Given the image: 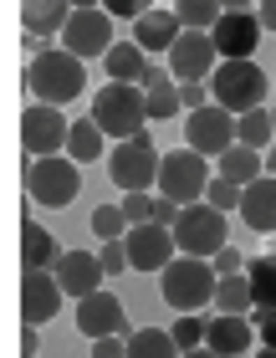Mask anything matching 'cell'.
<instances>
[{"label":"cell","instance_id":"6da1fadb","mask_svg":"<svg viewBox=\"0 0 276 358\" xmlns=\"http://www.w3.org/2000/svg\"><path fill=\"white\" fill-rule=\"evenodd\" d=\"M26 87L36 92V103L61 108V103H72V97L87 87V72H82V62H77L72 52H61V46H46L41 57H31Z\"/></svg>","mask_w":276,"mask_h":358},{"label":"cell","instance_id":"7a4b0ae2","mask_svg":"<svg viewBox=\"0 0 276 358\" xmlns=\"http://www.w3.org/2000/svg\"><path fill=\"white\" fill-rule=\"evenodd\" d=\"M92 123L103 128V134H112L118 143H128V138L143 134V123H149V97H143V87H133V83H108L92 97Z\"/></svg>","mask_w":276,"mask_h":358},{"label":"cell","instance_id":"3957f363","mask_svg":"<svg viewBox=\"0 0 276 358\" xmlns=\"http://www.w3.org/2000/svg\"><path fill=\"white\" fill-rule=\"evenodd\" d=\"M215 287H220V276L200 256H174L164 276H159V292H164V302L174 313H200L205 302H215Z\"/></svg>","mask_w":276,"mask_h":358},{"label":"cell","instance_id":"277c9868","mask_svg":"<svg viewBox=\"0 0 276 358\" xmlns=\"http://www.w3.org/2000/svg\"><path fill=\"white\" fill-rule=\"evenodd\" d=\"M266 97V77L256 62H220L215 77H210V103L225 108V113H256Z\"/></svg>","mask_w":276,"mask_h":358},{"label":"cell","instance_id":"5b68a950","mask_svg":"<svg viewBox=\"0 0 276 358\" xmlns=\"http://www.w3.org/2000/svg\"><path fill=\"white\" fill-rule=\"evenodd\" d=\"M159 164H164V154L154 149L149 134L128 138V143H118V149L108 154V174H112V185L123 194H143L149 185H159Z\"/></svg>","mask_w":276,"mask_h":358},{"label":"cell","instance_id":"8992f818","mask_svg":"<svg viewBox=\"0 0 276 358\" xmlns=\"http://www.w3.org/2000/svg\"><path fill=\"white\" fill-rule=\"evenodd\" d=\"M26 189H31V200H36V205L61 210V205H72L77 194H82V169H77L67 154H57V159H31Z\"/></svg>","mask_w":276,"mask_h":358},{"label":"cell","instance_id":"52a82bcc","mask_svg":"<svg viewBox=\"0 0 276 358\" xmlns=\"http://www.w3.org/2000/svg\"><path fill=\"white\" fill-rule=\"evenodd\" d=\"M210 189V164L205 154L194 149H180V154H164V164H159V194H169L174 205H200Z\"/></svg>","mask_w":276,"mask_h":358},{"label":"cell","instance_id":"ba28073f","mask_svg":"<svg viewBox=\"0 0 276 358\" xmlns=\"http://www.w3.org/2000/svg\"><path fill=\"white\" fill-rule=\"evenodd\" d=\"M174 246H180L184 256H220L225 251V215L215 205H184L180 210V225H174Z\"/></svg>","mask_w":276,"mask_h":358},{"label":"cell","instance_id":"9c48e42d","mask_svg":"<svg viewBox=\"0 0 276 358\" xmlns=\"http://www.w3.org/2000/svg\"><path fill=\"white\" fill-rule=\"evenodd\" d=\"M112 46H118V41H112V15L103 6H77L67 31H61V52H72L77 62H87V57H108Z\"/></svg>","mask_w":276,"mask_h":358},{"label":"cell","instance_id":"30bf717a","mask_svg":"<svg viewBox=\"0 0 276 358\" xmlns=\"http://www.w3.org/2000/svg\"><path fill=\"white\" fill-rule=\"evenodd\" d=\"M67 138H72V123L61 118L57 108L31 103V108L21 113V143H26V154H36V159H57V154H67Z\"/></svg>","mask_w":276,"mask_h":358},{"label":"cell","instance_id":"8fae6325","mask_svg":"<svg viewBox=\"0 0 276 358\" xmlns=\"http://www.w3.org/2000/svg\"><path fill=\"white\" fill-rule=\"evenodd\" d=\"M184 138H189L194 154H205V159L215 154V159H225V154L240 143V138H235V113H225V108H215V103L200 108V113H189Z\"/></svg>","mask_w":276,"mask_h":358},{"label":"cell","instance_id":"7c38bea8","mask_svg":"<svg viewBox=\"0 0 276 358\" xmlns=\"http://www.w3.org/2000/svg\"><path fill=\"white\" fill-rule=\"evenodd\" d=\"M215 67H220V57H215L210 31H180V41L169 52V72L180 83H205V77H215Z\"/></svg>","mask_w":276,"mask_h":358},{"label":"cell","instance_id":"4fadbf2b","mask_svg":"<svg viewBox=\"0 0 276 358\" xmlns=\"http://www.w3.org/2000/svg\"><path fill=\"white\" fill-rule=\"evenodd\" d=\"M215 57L220 62H251L256 57V41H261V21L251 10H225L215 21Z\"/></svg>","mask_w":276,"mask_h":358},{"label":"cell","instance_id":"5bb4252c","mask_svg":"<svg viewBox=\"0 0 276 358\" xmlns=\"http://www.w3.org/2000/svg\"><path fill=\"white\" fill-rule=\"evenodd\" d=\"M123 246H128V266L133 271H164L174 262V231L169 225H133V231L123 236Z\"/></svg>","mask_w":276,"mask_h":358},{"label":"cell","instance_id":"9a60e30c","mask_svg":"<svg viewBox=\"0 0 276 358\" xmlns=\"http://www.w3.org/2000/svg\"><path fill=\"white\" fill-rule=\"evenodd\" d=\"M61 282L57 276H46V271H26L21 276V317L31 322V328H41V322H52L57 317V307H61Z\"/></svg>","mask_w":276,"mask_h":358},{"label":"cell","instance_id":"2e32d148","mask_svg":"<svg viewBox=\"0 0 276 358\" xmlns=\"http://www.w3.org/2000/svg\"><path fill=\"white\" fill-rule=\"evenodd\" d=\"M57 282H61V292H67V297H77V302H82V297H92V292H103V256H92V251H67V256H61V262H57Z\"/></svg>","mask_w":276,"mask_h":358},{"label":"cell","instance_id":"e0dca14e","mask_svg":"<svg viewBox=\"0 0 276 358\" xmlns=\"http://www.w3.org/2000/svg\"><path fill=\"white\" fill-rule=\"evenodd\" d=\"M77 328H82L92 343L97 338H123V302L112 292H92V297L77 302Z\"/></svg>","mask_w":276,"mask_h":358},{"label":"cell","instance_id":"ac0fdd59","mask_svg":"<svg viewBox=\"0 0 276 358\" xmlns=\"http://www.w3.org/2000/svg\"><path fill=\"white\" fill-rule=\"evenodd\" d=\"M251 338H256L251 317H225L220 313V317H210V328H205V348L215 358H246Z\"/></svg>","mask_w":276,"mask_h":358},{"label":"cell","instance_id":"d6986e66","mask_svg":"<svg viewBox=\"0 0 276 358\" xmlns=\"http://www.w3.org/2000/svg\"><path fill=\"white\" fill-rule=\"evenodd\" d=\"M240 220L251 225V231H276V174H261L256 185L240 189Z\"/></svg>","mask_w":276,"mask_h":358},{"label":"cell","instance_id":"ffe728a7","mask_svg":"<svg viewBox=\"0 0 276 358\" xmlns=\"http://www.w3.org/2000/svg\"><path fill=\"white\" fill-rule=\"evenodd\" d=\"M61 256H67V251L57 246V236L46 231V225L26 220V231H21V262H26V271H46V266L57 271V262H61Z\"/></svg>","mask_w":276,"mask_h":358},{"label":"cell","instance_id":"44dd1931","mask_svg":"<svg viewBox=\"0 0 276 358\" xmlns=\"http://www.w3.org/2000/svg\"><path fill=\"white\" fill-rule=\"evenodd\" d=\"M72 10L77 6H61V0H26L21 6V26H26V36H52V31H67L72 21Z\"/></svg>","mask_w":276,"mask_h":358},{"label":"cell","instance_id":"7402d4cb","mask_svg":"<svg viewBox=\"0 0 276 358\" xmlns=\"http://www.w3.org/2000/svg\"><path fill=\"white\" fill-rule=\"evenodd\" d=\"M174 31H184L180 21H174V10H149L143 21H133V41L143 46V52H174Z\"/></svg>","mask_w":276,"mask_h":358},{"label":"cell","instance_id":"603a6c76","mask_svg":"<svg viewBox=\"0 0 276 358\" xmlns=\"http://www.w3.org/2000/svg\"><path fill=\"white\" fill-rule=\"evenodd\" d=\"M103 67H108V77L112 83H143V72H149V52H143L138 41H118L112 52L103 57Z\"/></svg>","mask_w":276,"mask_h":358},{"label":"cell","instance_id":"cb8c5ba5","mask_svg":"<svg viewBox=\"0 0 276 358\" xmlns=\"http://www.w3.org/2000/svg\"><path fill=\"white\" fill-rule=\"evenodd\" d=\"M261 174H266L261 154H256V149H246V143H235V149L220 159V179H231V185H240V189H246V185H256Z\"/></svg>","mask_w":276,"mask_h":358},{"label":"cell","instance_id":"d4e9b609","mask_svg":"<svg viewBox=\"0 0 276 358\" xmlns=\"http://www.w3.org/2000/svg\"><path fill=\"white\" fill-rule=\"evenodd\" d=\"M246 282H251V302L261 313H276V256H256L246 266Z\"/></svg>","mask_w":276,"mask_h":358},{"label":"cell","instance_id":"484cf974","mask_svg":"<svg viewBox=\"0 0 276 358\" xmlns=\"http://www.w3.org/2000/svg\"><path fill=\"white\" fill-rule=\"evenodd\" d=\"M128 358H180V343L164 328H138L128 333Z\"/></svg>","mask_w":276,"mask_h":358},{"label":"cell","instance_id":"4316f807","mask_svg":"<svg viewBox=\"0 0 276 358\" xmlns=\"http://www.w3.org/2000/svg\"><path fill=\"white\" fill-rule=\"evenodd\" d=\"M103 128H97L92 118H82V123H72V138H67V159H72V164H92V159L97 154H108L103 149Z\"/></svg>","mask_w":276,"mask_h":358},{"label":"cell","instance_id":"83f0119b","mask_svg":"<svg viewBox=\"0 0 276 358\" xmlns=\"http://www.w3.org/2000/svg\"><path fill=\"white\" fill-rule=\"evenodd\" d=\"M251 282L246 276H220V287H215V313H225V317H246L251 313Z\"/></svg>","mask_w":276,"mask_h":358},{"label":"cell","instance_id":"f1b7e54d","mask_svg":"<svg viewBox=\"0 0 276 358\" xmlns=\"http://www.w3.org/2000/svg\"><path fill=\"white\" fill-rule=\"evenodd\" d=\"M235 138L246 143V149H256V154H261L266 143L276 138V118H271L266 108H256V113H240V118H235Z\"/></svg>","mask_w":276,"mask_h":358},{"label":"cell","instance_id":"f546056e","mask_svg":"<svg viewBox=\"0 0 276 358\" xmlns=\"http://www.w3.org/2000/svg\"><path fill=\"white\" fill-rule=\"evenodd\" d=\"M220 15L225 10H215V0H180V6H174V21L184 31H215Z\"/></svg>","mask_w":276,"mask_h":358},{"label":"cell","instance_id":"4dcf8cb0","mask_svg":"<svg viewBox=\"0 0 276 358\" xmlns=\"http://www.w3.org/2000/svg\"><path fill=\"white\" fill-rule=\"evenodd\" d=\"M92 231L103 236V241H123V236H128L123 205H97V210H92Z\"/></svg>","mask_w":276,"mask_h":358},{"label":"cell","instance_id":"1f68e13d","mask_svg":"<svg viewBox=\"0 0 276 358\" xmlns=\"http://www.w3.org/2000/svg\"><path fill=\"white\" fill-rule=\"evenodd\" d=\"M143 97H149V118H174L184 103H180V87L164 83V87H143Z\"/></svg>","mask_w":276,"mask_h":358},{"label":"cell","instance_id":"d6a6232c","mask_svg":"<svg viewBox=\"0 0 276 358\" xmlns=\"http://www.w3.org/2000/svg\"><path fill=\"white\" fill-rule=\"evenodd\" d=\"M205 328H210L205 317H174V343H180V353L205 348Z\"/></svg>","mask_w":276,"mask_h":358},{"label":"cell","instance_id":"836d02e7","mask_svg":"<svg viewBox=\"0 0 276 358\" xmlns=\"http://www.w3.org/2000/svg\"><path fill=\"white\" fill-rule=\"evenodd\" d=\"M205 205H215L220 210V215H225V210H240V185H231V179H210V189H205Z\"/></svg>","mask_w":276,"mask_h":358},{"label":"cell","instance_id":"e575fe53","mask_svg":"<svg viewBox=\"0 0 276 358\" xmlns=\"http://www.w3.org/2000/svg\"><path fill=\"white\" fill-rule=\"evenodd\" d=\"M123 215H128V231H133V225H149L154 220V200L149 194H123Z\"/></svg>","mask_w":276,"mask_h":358},{"label":"cell","instance_id":"d590c367","mask_svg":"<svg viewBox=\"0 0 276 358\" xmlns=\"http://www.w3.org/2000/svg\"><path fill=\"white\" fill-rule=\"evenodd\" d=\"M97 256H103V271H108V276L133 271V266H128V246H123V241H103V251H97Z\"/></svg>","mask_w":276,"mask_h":358},{"label":"cell","instance_id":"8d00e7d4","mask_svg":"<svg viewBox=\"0 0 276 358\" xmlns=\"http://www.w3.org/2000/svg\"><path fill=\"white\" fill-rule=\"evenodd\" d=\"M154 225H169V231L180 225V205H174L169 194H154Z\"/></svg>","mask_w":276,"mask_h":358},{"label":"cell","instance_id":"74e56055","mask_svg":"<svg viewBox=\"0 0 276 358\" xmlns=\"http://www.w3.org/2000/svg\"><path fill=\"white\" fill-rule=\"evenodd\" d=\"M92 358H128V338H97Z\"/></svg>","mask_w":276,"mask_h":358},{"label":"cell","instance_id":"f35d334b","mask_svg":"<svg viewBox=\"0 0 276 358\" xmlns=\"http://www.w3.org/2000/svg\"><path fill=\"white\" fill-rule=\"evenodd\" d=\"M180 103H184V108H194V113H200V108H210V92H205L200 83H184V87H180Z\"/></svg>","mask_w":276,"mask_h":358},{"label":"cell","instance_id":"ab89813d","mask_svg":"<svg viewBox=\"0 0 276 358\" xmlns=\"http://www.w3.org/2000/svg\"><path fill=\"white\" fill-rule=\"evenodd\" d=\"M256 328H261V348H276V313H261V307H256Z\"/></svg>","mask_w":276,"mask_h":358},{"label":"cell","instance_id":"60d3db41","mask_svg":"<svg viewBox=\"0 0 276 358\" xmlns=\"http://www.w3.org/2000/svg\"><path fill=\"white\" fill-rule=\"evenodd\" d=\"M210 266H215V276H235V271H240V256H235L231 246H225V251H220V256H215Z\"/></svg>","mask_w":276,"mask_h":358},{"label":"cell","instance_id":"b9f144b4","mask_svg":"<svg viewBox=\"0 0 276 358\" xmlns=\"http://www.w3.org/2000/svg\"><path fill=\"white\" fill-rule=\"evenodd\" d=\"M164 83H174V72H169V67H149L138 87H164Z\"/></svg>","mask_w":276,"mask_h":358},{"label":"cell","instance_id":"7bdbcfd3","mask_svg":"<svg viewBox=\"0 0 276 358\" xmlns=\"http://www.w3.org/2000/svg\"><path fill=\"white\" fill-rule=\"evenodd\" d=\"M256 21H261V31H276V0H266V6L256 10Z\"/></svg>","mask_w":276,"mask_h":358},{"label":"cell","instance_id":"ee69618b","mask_svg":"<svg viewBox=\"0 0 276 358\" xmlns=\"http://www.w3.org/2000/svg\"><path fill=\"white\" fill-rule=\"evenodd\" d=\"M21 358H36V328L26 322V333H21Z\"/></svg>","mask_w":276,"mask_h":358},{"label":"cell","instance_id":"f6af8a7d","mask_svg":"<svg viewBox=\"0 0 276 358\" xmlns=\"http://www.w3.org/2000/svg\"><path fill=\"white\" fill-rule=\"evenodd\" d=\"M180 358H215L210 348H189V353H180Z\"/></svg>","mask_w":276,"mask_h":358},{"label":"cell","instance_id":"bcb514c9","mask_svg":"<svg viewBox=\"0 0 276 358\" xmlns=\"http://www.w3.org/2000/svg\"><path fill=\"white\" fill-rule=\"evenodd\" d=\"M266 174H276V154H271V159H266Z\"/></svg>","mask_w":276,"mask_h":358},{"label":"cell","instance_id":"7dc6e473","mask_svg":"<svg viewBox=\"0 0 276 358\" xmlns=\"http://www.w3.org/2000/svg\"><path fill=\"white\" fill-rule=\"evenodd\" d=\"M256 358H276V348H261V353H256Z\"/></svg>","mask_w":276,"mask_h":358},{"label":"cell","instance_id":"c3c4849f","mask_svg":"<svg viewBox=\"0 0 276 358\" xmlns=\"http://www.w3.org/2000/svg\"><path fill=\"white\" fill-rule=\"evenodd\" d=\"M271 118H276V108H271Z\"/></svg>","mask_w":276,"mask_h":358}]
</instances>
